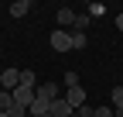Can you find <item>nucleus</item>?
Instances as JSON below:
<instances>
[{"instance_id":"9d476101","label":"nucleus","mask_w":123,"mask_h":117,"mask_svg":"<svg viewBox=\"0 0 123 117\" xmlns=\"http://www.w3.org/2000/svg\"><path fill=\"white\" fill-rule=\"evenodd\" d=\"M89 28V14H75V24H72V31H86Z\"/></svg>"},{"instance_id":"f8f14e48","label":"nucleus","mask_w":123,"mask_h":117,"mask_svg":"<svg viewBox=\"0 0 123 117\" xmlns=\"http://www.w3.org/2000/svg\"><path fill=\"white\" fill-rule=\"evenodd\" d=\"M92 117H116L113 107H92Z\"/></svg>"},{"instance_id":"39448f33","label":"nucleus","mask_w":123,"mask_h":117,"mask_svg":"<svg viewBox=\"0 0 123 117\" xmlns=\"http://www.w3.org/2000/svg\"><path fill=\"white\" fill-rule=\"evenodd\" d=\"M48 114H51V117H72L75 110L68 107V100H65V96H58V100H55V103L48 107Z\"/></svg>"},{"instance_id":"a211bd4d","label":"nucleus","mask_w":123,"mask_h":117,"mask_svg":"<svg viewBox=\"0 0 123 117\" xmlns=\"http://www.w3.org/2000/svg\"><path fill=\"white\" fill-rule=\"evenodd\" d=\"M72 117H82V114H72Z\"/></svg>"},{"instance_id":"7ed1b4c3","label":"nucleus","mask_w":123,"mask_h":117,"mask_svg":"<svg viewBox=\"0 0 123 117\" xmlns=\"http://www.w3.org/2000/svg\"><path fill=\"white\" fill-rule=\"evenodd\" d=\"M0 83H4V90H17V86H21V69H4V72H0Z\"/></svg>"},{"instance_id":"f03ea898","label":"nucleus","mask_w":123,"mask_h":117,"mask_svg":"<svg viewBox=\"0 0 123 117\" xmlns=\"http://www.w3.org/2000/svg\"><path fill=\"white\" fill-rule=\"evenodd\" d=\"M51 48H55V52H72V35L58 28V31L51 35Z\"/></svg>"},{"instance_id":"423d86ee","label":"nucleus","mask_w":123,"mask_h":117,"mask_svg":"<svg viewBox=\"0 0 123 117\" xmlns=\"http://www.w3.org/2000/svg\"><path fill=\"white\" fill-rule=\"evenodd\" d=\"M68 24H75V10H68V7H62V10H58V28H62V31H65Z\"/></svg>"},{"instance_id":"20e7f679","label":"nucleus","mask_w":123,"mask_h":117,"mask_svg":"<svg viewBox=\"0 0 123 117\" xmlns=\"http://www.w3.org/2000/svg\"><path fill=\"white\" fill-rule=\"evenodd\" d=\"M65 100H68L72 110H79V107H86V90H82V86H72V90L65 93Z\"/></svg>"},{"instance_id":"1a4fd4ad","label":"nucleus","mask_w":123,"mask_h":117,"mask_svg":"<svg viewBox=\"0 0 123 117\" xmlns=\"http://www.w3.org/2000/svg\"><path fill=\"white\" fill-rule=\"evenodd\" d=\"M14 107V93L10 90H0V110H10Z\"/></svg>"},{"instance_id":"ddd939ff","label":"nucleus","mask_w":123,"mask_h":117,"mask_svg":"<svg viewBox=\"0 0 123 117\" xmlns=\"http://www.w3.org/2000/svg\"><path fill=\"white\" fill-rule=\"evenodd\" d=\"M120 107H123V86L113 90V110H120Z\"/></svg>"},{"instance_id":"4468645a","label":"nucleus","mask_w":123,"mask_h":117,"mask_svg":"<svg viewBox=\"0 0 123 117\" xmlns=\"http://www.w3.org/2000/svg\"><path fill=\"white\" fill-rule=\"evenodd\" d=\"M21 83H27V86H34V72H31V69H21Z\"/></svg>"},{"instance_id":"f257e3e1","label":"nucleus","mask_w":123,"mask_h":117,"mask_svg":"<svg viewBox=\"0 0 123 117\" xmlns=\"http://www.w3.org/2000/svg\"><path fill=\"white\" fill-rule=\"evenodd\" d=\"M10 93H14V103L17 107H31L34 103V86H27V83H21L17 90H10Z\"/></svg>"},{"instance_id":"9b49d317","label":"nucleus","mask_w":123,"mask_h":117,"mask_svg":"<svg viewBox=\"0 0 123 117\" xmlns=\"http://www.w3.org/2000/svg\"><path fill=\"white\" fill-rule=\"evenodd\" d=\"M65 86H68V90H72V86H79V72H75V69L65 72Z\"/></svg>"},{"instance_id":"6e6552de","label":"nucleus","mask_w":123,"mask_h":117,"mask_svg":"<svg viewBox=\"0 0 123 117\" xmlns=\"http://www.w3.org/2000/svg\"><path fill=\"white\" fill-rule=\"evenodd\" d=\"M68 35H72V48H86V41H89L86 31H68Z\"/></svg>"},{"instance_id":"2eb2a0df","label":"nucleus","mask_w":123,"mask_h":117,"mask_svg":"<svg viewBox=\"0 0 123 117\" xmlns=\"http://www.w3.org/2000/svg\"><path fill=\"white\" fill-rule=\"evenodd\" d=\"M89 14H92V17H103L106 7H103V4H89Z\"/></svg>"},{"instance_id":"f3484780","label":"nucleus","mask_w":123,"mask_h":117,"mask_svg":"<svg viewBox=\"0 0 123 117\" xmlns=\"http://www.w3.org/2000/svg\"><path fill=\"white\" fill-rule=\"evenodd\" d=\"M113 114H116V117H123V107H120V110H113Z\"/></svg>"},{"instance_id":"0eeeda50","label":"nucleus","mask_w":123,"mask_h":117,"mask_svg":"<svg viewBox=\"0 0 123 117\" xmlns=\"http://www.w3.org/2000/svg\"><path fill=\"white\" fill-rule=\"evenodd\" d=\"M31 10V0H17V4H10V17H24Z\"/></svg>"},{"instance_id":"dca6fc26","label":"nucleus","mask_w":123,"mask_h":117,"mask_svg":"<svg viewBox=\"0 0 123 117\" xmlns=\"http://www.w3.org/2000/svg\"><path fill=\"white\" fill-rule=\"evenodd\" d=\"M116 28H120V31H123V14H116Z\"/></svg>"}]
</instances>
